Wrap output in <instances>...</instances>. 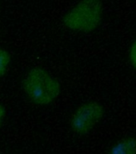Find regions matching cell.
Returning <instances> with one entry per match:
<instances>
[{
  "label": "cell",
  "mask_w": 136,
  "mask_h": 154,
  "mask_svg": "<svg viewBox=\"0 0 136 154\" xmlns=\"http://www.w3.org/2000/svg\"><path fill=\"white\" fill-rule=\"evenodd\" d=\"M21 88L27 100L38 107L51 106L62 94L60 81L42 66H33L25 72Z\"/></svg>",
  "instance_id": "obj_1"
},
{
  "label": "cell",
  "mask_w": 136,
  "mask_h": 154,
  "mask_svg": "<svg viewBox=\"0 0 136 154\" xmlns=\"http://www.w3.org/2000/svg\"><path fill=\"white\" fill-rule=\"evenodd\" d=\"M102 0H78L62 17V24L68 31L90 34L97 30L103 19Z\"/></svg>",
  "instance_id": "obj_2"
},
{
  "label": "cell",
  "mask_w": 136,
  "mask_h": 154,
  "mask_svg": "<svg viewBox=\"0 0 136 154\" xmlns=\"http://www.w3.org/2000/svg\"><path fill=\"white\" fill-rule=\"evenodd\" d=\"M105 114V109L99 101H87L77 106L71 114L68 125L78 136H85L92 131Z\"/></svg>",
  "instance_id": "obj_3"
},
{
  "label": "cell",
  "mask_w": 136,
  "mask_h": 154,
  "mask_svg": "<svg viewBox=\"0 0 136 154\" xmlns=\"http://www.w3.org/2000/svg\"><path fill=\"white\" fill-rule=\"evenodd\" d=\"M107 154H136V137L128 136L120 139L111 145Z\"/></svg>",
  "instance_id": "obj_4"
},
{
  "label": "cell",
  "mask_w": 136,
  "mask_h": 154,
  "mask_svg": "<svg viewBox=\"0 0 136 154\" xmlns=\"http://www.w3.org/2000/svg\"><path fill=\"white\" fill-rule=\"evenodd\" d=\"M12 62V55L7 48L0 46V78L8 73Z\"/></svg>",
  "instance_id": "obj_5"
},
{
  "label": "cell",
  "mask_w": 136,
  "mask_h": 154,
  "mask_svg": "<svg viewBox=\"0 0 136 154\" xmlns=\"http://www.w3.org/2000/svg\"><path fill=\"white\" fill-rule=\"evenodd\" d=\"M129 60L132 66L136 69V39L131 43L129 48Z\"/></svg>",
  "instance_id": "obj_6"
},
{
  "label": "cell",
  "mask_w": 136,
  "mask_h": 154,
  "mask_svg": "<svg viewBox=\"0 0 136 154\" xmlns=\"http://www.w3.org/2000/svg\"><path fill=\"white\" fill-rule=\"evenodd\" d=\"M7 116V111L6 109V106L2 103L0 102V129L4 124L6 118Z\"/></svg>",
  "instance_id": "obj_7"
}]
</instances>
